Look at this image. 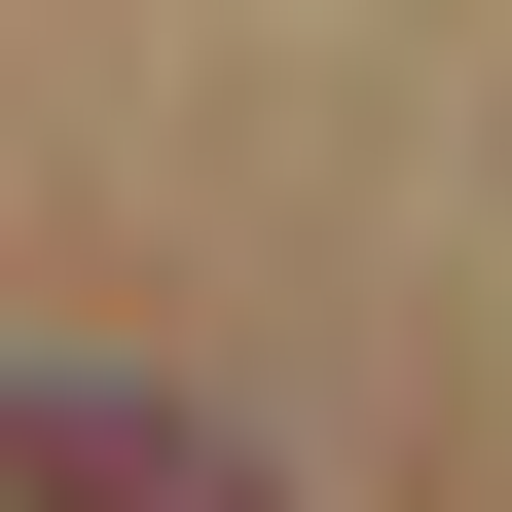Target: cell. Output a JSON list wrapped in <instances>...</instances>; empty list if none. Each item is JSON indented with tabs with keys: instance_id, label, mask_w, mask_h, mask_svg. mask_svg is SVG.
<instances>
[{
	"instance_id": "cell-1",
	"label": "cell",
	"mask_w": 512,
	"mask_h": 512,
	"mask_svg": "<svg viewBox=\"0 0 512 512\" xmlns=\"http://www.w3.org/2000/svg\"><path fill=\"white\" fill-rule=\"evenodd\" d=\"M0 512H293L220 403H147V366H0Z\"/></svg>"
}]
</instances>
